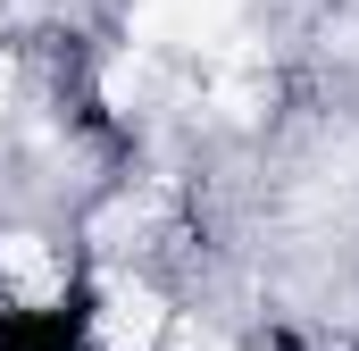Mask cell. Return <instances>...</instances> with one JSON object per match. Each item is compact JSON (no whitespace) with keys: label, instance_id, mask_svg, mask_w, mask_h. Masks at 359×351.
I'll return each mask as SVG.
<instances>
[{"label":"cell","instance_id":"cell-3","mask_svg":"<svg viewBox=\"0 0 359 351\" xmlns=\"http://www.w3.org/2000/svg\"><path fill=\"white\" fill-rule=\"evenodd\" d=\"M17 92H25V76H17V51H0V126H8V109H17Z\"/></svg>","mask_w":359,"mask_h":351},{"label":"cell","instance_id":"cell-1","mask_svg":"<svg viewBox=\"0 0 359 351\" xmlns=\"http://www.w3.org/2000/svg\"><path fill=\"white\" fill-rule=\"evenodd\" d=\"M168 326H176V318H168V293H159L151 276H126V267H117V276L100 284V310H92V343L100 351H159Z\"/></svg>","mask_w":359,"mask_h":351},{"label":"cell","instance_id":"cell-2","mask_svg":"<svg viewBox=\"0 0 359 351\" xmlns=\"http://www.w3.org/2000/svg\"><path fill=\"white\" fill-rule=\"evenodd\" d=\"M234 8H243V0H134V17H142L151 42H201V34H217Z\"/></svg>","mask_w":359,"mask_h":351}]
</instances>
